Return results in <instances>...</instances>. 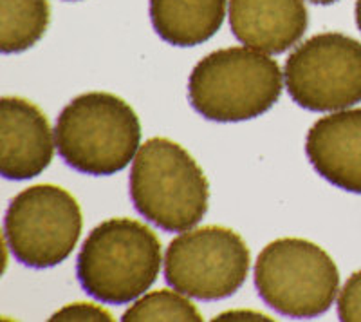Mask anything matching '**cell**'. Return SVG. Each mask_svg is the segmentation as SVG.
Instances as JSON below:
<instances>
[{
    "label": "cell",
    "mask_w": 361,
    "mask_h": 322,
    "mask_svg": "<svg viewBox=\"0 0 361 322\" xmlns=\"http://www.w3.org/2000/svg\"><path fill=\"white\" fill-rule=\"evenodd\" d=\"M161 263V241L147 225L112 217L92 228L83 241L76 275L96 301L128 304L156 282Z\"/></svg>",
    "instance_id": "cell-1"
},
{
    "label": "cell",
    "mask_w": 361,
    "mask_h": 322,
    "mask_svg": "<svg viewBox=\"0 0 361 322\" xmlns=\"http://www.w3.org/2000/svg\"><path fill=\"white\" fill-rule=\"evenodd\" d=\"M135 210L164 232H186L208 212L209 185L199 163L176 141L150 138L132 161Z\"/></svg>",
    "instance_id": "cell-2"
},
{
    "label": "cell",
    "mask_w": 361,
    "mask_h": 322,
    "mask_svg": "<svg viewBox=\"0 0 361 322\" xmlns=\"http://www.w3.org/2000/svg\"><path fill=\"white\" fill-rule=\"evenodd\" d=\"M282 75L276 60L262 51L247 46L214 51L190 73V104L206 120H253L279 102Z\"/></svg>",
    "instance_id": "cell-3"
},
{
    "label": "cell",
    "mask_w": 361,
    "mask_h": 322,
    "mask_svg": "<svg viewBox=\"0 0 361 322\" xmlns=\"http://www.w3.org/2000/svg\"><path fill=\"white\" fill-rule=\"evenodd\" d=\"M58 154L71 169L112 176L134 161L141 124L134 109L111 93H85L60 112L54 129Z\"/></svg>",
    "instance_id": "cell-4"
},
{
    "label": "cell",
    "mask_w": 361,
    "mask_h": 322,
    "mask_svg": "<svg viewBox=\"0 0 361 322\" xmlns=\"http://www.w3.org/2000/svg\"><path fill=\"white\" fill-rule=\"evenodd\" d=\"M260 299L289 318H314L333 306L340 272L324 248L298 237L267 244L255 263Z\"/></svg>",
    "instance_id": "cell-5"
},
{
    "label": "cell",
    "mask_w": 361,
    "mask_h": 322,
    "mask_svg": "<svg viewBox=\"0 0 361 322\" xmlns=\"http://www.w3.org/2000/svg\"><path fill=\"white\" fill-rule=\"evenodd\" d=\"M82 227V208L73 194L58 185H33L9 203L4 237L18 263L44 270L73 254Z\"/></svg>",
    "instance_id": "cell-6"
},
{
    "label": "cell",
    "mask_w": 361,
    "mask_h": 322,
    "mask_svg": "<svg viewBox=\"0 0 361 322\" xmlns=\"http://www.w3.org/2000/svg\"><path fill=\"white\" fill-rule=\"evenodd\" d=\"M250 248L226 227L190 228L164 254V279L173 290L199 301L231 297L250 273Z\"/></svg>",
    "instance_id": "cell-7"
},
{
    "label": "cell",
    "mask_w": 361,
    "mask_h": 322,
    "mask_svg": "<svg viewBox=\"0 0 361 322\" xmlns=\"http://www.w3.org/2000/svg\"><path fill=\"white\" fill-rule=\"evenodd\" d=\"M296 105L336 112L361 102V42L343 33H320L300 44L283 67Z\"/></svg>",
    "instance_id": "cell-8"
},
{
    "label": "cell",
    "mask_w": 361,
    "mask_h": 322,
    "mask_svg": "<svg viewBox=\"0 0 361 322\" xmlns=\"http://www.w3.org/2000/svg\"><path fill=\"white\" fill-rule=\"evenodd\" d=\"M56 138L49 120L35 104L17 96L0 100V174L24 181L49 167Z\"/></svg>",
    "instance_id": "cell-9"
},
{
    "label": "cell",
    "mask_w": 361,
    "mask_h": 322,
    "mask_svg": "<svg viewBox=\"0 0 361 322\" xmlns=\"http://www.w3.org/2000/svg\"><path fill=\"white\" fill-rule=\"evenodd\" d=\"M305 154L322 178L361 194V109L324 116L309 129Z\"/></svg>",
    "instance_id": "cell-10"
},
{
    "label": "cell",
    "mask_w": 361,
    "mask_h": 322,
    "mask_svg": "<svg viewBox=\"0 0 361 322\" xmlns=\"http://www.w3.org/2000/svg\"><path fill=\"white\" fill-rule=\"evenodd\" d=\"M304 0H230L233 37L251 49L282 54L307 31Z\"/></svg>",
    "instance_id": "cell-11"
},
{
    "label": "cell",
    "mask_w": 361,
    "mask_h": 322,
    "mask_svg": "<svg viewBox=\"0 0 361 322\" xmlns=\"http://www.w3.org/2000/svg\"><path fill=\"white\" fill-rule=\"evenodd\" d=\"M228 0H150L154 31L166 44L193 47L221 29Z\"/></svg>",
    "instance_id": "cell-12"
},
{
    "label": "cell",
    "mask_w": 361,
    "mask_h": 322,
    "mask_svg": "<svg viewBox=\"0 0 361 322\" xmlns=\"http://www.w3.org/2000/svg\"><path fill=\"white\" fill-rule=\"evenodd\" d=\"M51 20L47 0H0V51L22 53L40 42Z\"/></svg>",
    "instance_id": "cell-13"
},
{
    "label": "cell",
    "mask_w": 361,
    "mask_h": 322,
    "mask_svg": "<svg viewBox=\"0 0 361 322\" xmlns=\"http://www.w3.org/2000/svg\"><path fill=\"white\" fill-rule=\"evenodd\" d=\"M125 322L145 321H188L201 322V311L195 308L188 295L172 290H157L152 294L135 299L134 304L123 314Z\"/></svg>",
    "instance_id": "cell-14"
},
{
    "label": "cell",
    "mask_w": 361,
    "mask_h": 322,
    "mask_svg": "<svg viewBox=\"0 0 361 322\" xmlns=\"http://www.w3.org/2000/svg\"><path fill=\"white\" fill-rule=\"evenodd\" d=\"M338 317L345 322L361 321V270L354 272L345 282L338 297Z\"/></svg>",
    "instance_id": "cell-15"
},
{
    "label": "cell",
    "mask_w": 361,
    "mask_h": 322,
    "mask_svg": "<svg viewBox=\"0 0 361 322\" xmlns=\"http://www.w3.org/2000/svg\"><path fill=\"white\" fill-rule=\"evenodd\" d=\"M51 321H112V315L105 308L90 302H74V304L63 306L62 310L51 317Z\"/></svg>",
    "instance_id": "cell-16"
},
{
    "label": "cell",
    "mask_w": 361,
    "mask_h": 322,
    "mask_svg": "<svg viewBox=\"0 0 361 322\" xmlns=\"http://www.w3.org/2000/svg\"><path fill=\"white\" fill-rule=\"evenodd\" d=\"M215 321H271L267 315L257 314V311H226V314L215 317Z\"/></svg>",
    "instance_id": "cell-17"
},
{
    "label": "cell",
    "mask_w": 361,
    "mask_h": 322,
    "mask_svg": "<svg viewBox=\"0 0 361 322\" xmlns=\"http://www.w3.org/2000/svg\"><path fill=\"white\" fill-rule=\"evenodd\" d=\"M354 13H356L357 29H360V31H361V0H356V9H354Z\"/></svg>",
    "instance_id": "cell-18"
},
{
    "label": "cell",
    "mask_w": 361,
    "mask_h": 322,
    "mask_svg": "<svg viewBox=\"0 0 361 322\" xmlns=\"http://www.w3.org/2000/svg\"><path fill=\"white\" fill-rule=\"evenodd\" d=\"M312 4H320V6H329V4H334L338 0H309Z\"/></svg>",
    "instance_id": "cell-19"
},
{
    "label": "cell",
    "mask_w": 361,
    "mask_h": 322,
    "mask_svg": "<svg viewBox=\"0 0 361 322\" xmlns=\"http://www.w3.org/2000/svg\"><path fill=\"white\" fill-rule=\"evenodd\" d=\"M67 2H76V0H67Z\"/></svg>",
    "instance_id": "cell-20"
}]
</instances>
